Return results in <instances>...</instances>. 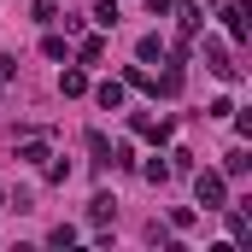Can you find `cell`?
Here are the masks:
<instances>
[{"mask_svg":"<svg viewBox=\"0 0 252 252\" xmlns=\"http://www.w3.org/2000/svg\"><path fill=\"white\" fill-rule=\"evenodd\" d=\"M129 129H135V135H147V141H158V147L170 141V118H158V124H153L147 112H135V118H129Z\"/></svg>","mask_w":252,"mask_h":252,"instance_id":"4","label":"cell"},{"mask_svg":"<svg viewBox=\"0 0 252 252\" xmlns=\"http://www.w3.org/2000/svg\"><path fill=\"white\" fill-rule=\"evenodd\" d=\"M193 193H199L205 211H223V205H229V176H223V170H199V176H193Z\"/></svg>","mask_w":252,"mask_h":252,"instance_id":"1","label":"cell"},{"mask_svg":"<svg viewBox=\"0 0 252 252\" xmlns=\"http://www.w3.org/2000/svg\"><path fill=\"white\" fill-rule=\"evenodd\" d=\"M94 100H100L106 112H124V82H100V88H94Z\"/></svg>","mask_w":252,"mask_h":252,"instance_id":"9","label":"cell"},{"mask_svg":"<svg viewBox=\"0 0 252 252\" xmlns=\"http://www.w3.org/2000/svg\"><path fill=\"white\" fill-rule=\"evenodd\" d=\"M59 94H64V100H82V94H88V70H76V64L59 70Z\"/></svg>","mask_w":252,"mask_h":252,"instance_id":"6","label":"cell"},{"mask_svg":"<svg viewBox=\"0 0 252 252\" xmlns=\"http://www.w3.org/2000/svg\"><path fill=\"white\" fill-rule=\"evenodd\" d=\"M164 53H170L164 35H141V41H135V59H141V64H164Z\"/></svg>","mask_w":252,"mask_h":252,"instance_id":"5","label":"cell"},{"mask_svg":"<svg viewBox=\"0 0 252 252\" xmlns=\"http://www.w3.org/2000/svg\"><path fill=\"white\" fill-rule=\"evenodd\" d=\"M170 6H176V0H147V12H153V18H170Z\"/></svg>","mask_w":252,"mask_h":252,"instance_id":"20","label":"cell"},{"mask_svg":"<svg viewBox=\"0 0 252 252\" xmlns=\"http://www.w3.org/2000/svg\"><path fill=\"white\" fill-rule=\"evenodd\" d=\"M0 94H6V82H0Z\"/></svg>","mask_w":252,"mask_h":252,"instance_id":"21","label":"cell"},{"mask_svg":"<svg viewBox=\"0 0 252 252\" xmlns=\"http://www.w3.org/2000/svg\"><path fill=\"white\" fill-rule=\"evenodd\" d=\"M0 82H18V53H0Z\"/></svg>","mask_w":252,"mask_h":252,"instance_id":"19","label":"cell"},{"mask_svg":"<svg viewBox=\"0 0 252 252\" xmlns=\"http://www.w3.org/2000/svg\"><path fill=\"white\" fill-rule=\"evenodd\" d=\"M247 12H252L247 0H223V30H229V41H247V30H252Z\"/></svg>","mask_w":252,"mask_h":252,"instance_id":"3","label":"cell"},{"mask_svg":"<svg viewBox=\"0 0 252 252\" xmlns=\"http://www.w3.org/2000/svg\"><path fill=\"white\" fill-rule=\"evenodd\" d=\"M88 153H94V158H100V164H112V141H106V135H100V129H88Z\"/></svg>","mask_w":252,"mask_h":252,"instance_id":"14","label":"cell"},{"mask_svg":"<svg viewBox=\"0 0 252 252\" xmlns=\"http://www.w3.org/2000/svg\"><path fill=\"white\" fill-rule=\"evenodd\" d=\"M205 70H211V76H223V82H241V64L229 59V47H223V41H205Z\"/></svg>","mask_w":252,"mask_h":252,"instance_id":"2","label":"cell"},{"mask_svg":"<svg viewBox=\"0 0 252 252\" xmlns=\"http://www.w3.org/2000/svg\"><path fill=\"white\" fill-rule=\"evenodd\" d=\"M76 59H82V64H100V59H106V35H82V41H76Z\"/></svg>","mask_w":252,"mask_h":252,"instance_id":"8","label":"cell"},{"mask_svg":"<svg viewBox=\"0 0 252 252\" xmlns=\"http://www.w3.org/2000/svg\"><path fill=\"white\" fill-rule=\"evenodd\" d=\"M18 158H30V164H41V158H53V153H47V141H24V153H18Z\"/></svg>","mask_w":252,"mask_h":252,"instance_id":"16","label":"cell"},{"mask_svg":"<svg viewBox=\"0 0 252 252\" xmlns=\"http://www.w3.org/2000/svg\"><path fill=\"white\" fill-rule=\"evenodd\" d=\"M88 217H94V223H112V217H118V199H112V193H94V199H88Z\"/></svg>","mask_w":252,"mask_h":252,"instance_id":"10","label":"cell"},{"mask_svg":"<svg viewBox=\"0 0 252 252\" xmlns=\"http://www.w3.org/2000/svg\"><path fill=\"white\" fill-rule=\"evenodd\" d=\"M170 12H176V18H182V41H193V35H199V30H205V12H199V6H170Z\"/></svg>","mask_w":252,"mask_h":252,"instance_id":"7","label":"cell"},{"mask_svg":"<svg viewBox=\"0 0 252 252\" xmlns=\"http://www.w3.org/2000/svg\"><path fill=\"white\" fill-rule=\"evenodd\" d=\"M229 211V205H223ZM229 241H252V217L247 211H229Z\"/></svg>","mask_w":252,"mask_h":252,"instance_id":"11","label":"cell"},{"mask_svg":"<svg viewBox=\"0 0 252 252\" xmlns=\"http://www.w3.org/2000/svg\"><path fill=\"white\" fill-rule=\"evenodd\" d=\"M94 24H100V30H118V0H100V6H94Z\"/></svg>","mask_w":252,"mask_h":252,"instance_id":"13","label":"cell"},{"mask_svg":"<svg viewBox=\"0 0 252 252\" xmlns=\"http://www.w3.org/2000/svg\"><path fill=\"white\" fill-rule=\"evenodd\" d=\"M124 88H141V94H153V76H147L141 64H129V70H124Z\"/></svg>","mask_w":252,"mask_h":252,"instance_id":"15","label":"cell"},{"mask_svg":"<svg viewBox=\"0 0 252 252\" xmlns=\"http://www.w3.org/2000/svg\"><path fill=\"white\" fill-rule=\"evenodd\" d=\"M252 170V158H247V147H235L229 158H223V176H247Z\"/></svg>","mask_w":252,"mask_h":252,"instance_id":"12","label":"cell"},{"mask_svg":"<svg viewBox=\"0 0 252 252\" xmlns=\"http://www.w3.org/2000/svg\"><path fill=\"white\" fill-rule=\"evenodd\" d=\"M47 247H76V229H70V223H59V229L47 235Z\"/></svg>","mask_w":252,"mask_h":252,"instance_id":"18","label":"cell"},{"mask_svg":"<svg viewBox=\"0 0 252 252\" xmlns=\"http://www.w3.org/2000/svg\"><path fill=\"white\" fill-rule=\"evenodd\" d=\"M141 176H147V182H164V176H170V164H164V158H147V164H141Z\"/></svg>","mask_w":252,"mask_h":252,"instance_id":"17","label":"cell"}]
</instances>
